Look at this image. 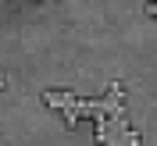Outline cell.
Instances as JSON below:
<instances>
[{"label": "cell", "mask_w": 157, "mask_h": 146, "mask_svg": "<svg viewBox=\"0 0 157 146\" xmlns=\"http://www.w3.org/2000/svg\"><path fill=\"white\" fill-rule=\"evenodd\" d=\"M43 103L54 107V110H68L71 103H75V93H71V89H47V93H43Z\"/></svg>", "instance_id": "cell-2"}, {"label": "cell", "mask_w": 157, "mask_h": 146, "mask_svg": "<svg viewBox=\"0 0 157 146\" xmlns=\"http://www.w3.org/2000/svg\"><path fill=\"white\" fill-rule=\"evenodd\" d=\"M143 11H147L150 18H157V0H147V7H143Z\"/></svg>", "instance_id": "cell-3"}, {"label": "cell", "mask_w": 157, "mask_h": 146, "mask_svg": "<svg viewBox=\"0 0 157 146\" xmlns=\"http://www.w3.org/2000/svg\"><path fill=\"white\" fill-rule=\"evenodd\" d=\"M93 139L100 146H143V136L128 125V118H104V121H97Z\"/></svg>", "instance_id": "cell-1"}]
</instances>
